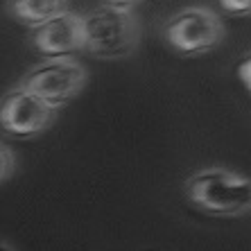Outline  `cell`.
I'll return each instance as SVG.
<instances>
[{"mask_svg":"<svg viewBox=\"0 0 251 251\" xmlns=\"http://www.w3.org/2000/svg\"><path fill=\"white\" fill-rule=\"evenodd\" d=\"M183 193L195 208L213 217H240L251 208L249 176L226 168H204L190 175Z\"/></svg>","mask_w":251,"mask_h":251,"instance_id":"6da1fadb","label":"cell"},{"mask_svg":"<svg viewBox=\"0 0 251 251\" xmlns=\"http://www.w3.org/2000/svg\"><path fill=\"white\" fill-rule=\"evenodd\" d=\"M57 109L27 88L16 86L0 98V129L12 138H36L52 127Z\"/></svg>","mask_w":251,"mask_h":251,"instance_id":"5b68a950","label":"cell"},{"mask_svg":"<svg viewBox=\"0 0 251 251\" xmlns=\"http://www.w3.org/2000/svg\"><path fill=\"white\" fill-rule=\"evenodd\" d=\"M163 39L175 52L197 57L224 41V25L220 16L206 7H186L165 23Z\"/></svg>","mask_w":251,"mask_h":251,"instance_id":"277c9868","label":"cell"},{"mask_svg":"<svg viewBox=\"0 0 251 251\" xmlns=\"http://www.w3.org/2000/svg\"><path fill=\"white\" fill-rule=\"evenodd\" d=\"M0 251H16L9 242H5V240H0Z\"/></svg>","mask_w":251,"mask_h":251,"instance_id":"7c38bea8","label":"cell"},{"mask_svg":"<svg viewBox=\"0 0 251 251\" xmlns=\"http://www.w3.org/2000/svg\"><path fill=\"white\" fill-rule=\"evenodd\" d=\"M84 50L98 59L129 57L140 43V23L131 9L95 7L82 16Z\"/></svg>","mask_w":251,"mask_h":251,"instance_id":"7a4b0ae2","label":"cell"},{"mask_svg":"<svg viewBox=\"0 0 251 251\" xmlns=\"http://www.w3.org/2000/svg\"><path fill=\"white\" fill-rule=\"evenodd\" d=\"M14 170H16V154L7 143H0V186L12 179Z\"/></svg>","mask_w":251,"mask_h":251,"instance_id":"ba28073f","label":"cell"},{"mask_svg":"<svg viewBox=\"0 0 251 251\" xmlns=\"http://www.w3.org/2000/svg\"><path fill=\"white\" fill-rule=\"evenodd\" d=\"M88 82V73L77 59L73 57H52L43 59L41 64H36L32 70L25 73L18 86L27 88L29 93L39 95L43 102L61 109L75 100L84 91Z\"/></svg>","mask_w":251,"mask_h":251,"instance_id":"3957f363","label":"cell"},{"mask_svg":"<svg viewBox=\"0 0 251 251\" xmlns=\"http://www.w3.org/2000/svg\"><path fill=\"white\" fill-rule=\"evenodd\" d=\"M140 0H104V5L118 7V9H134Z\"/></svg>","mask_w":251,"mask_h":251,"instance_id":"30bf717a","label":"cell"},{"mask_svg":"<svg viewBox=\"0 0 251 251\" xmlns=\"http://www.w3.org/2000/svg\"><path fill=\"white\" fill-rule=\"evenodd\" d=\"M220 5L226 14L233 16H247L251 9V0H220Z\"/></svg>","mask_w":251,"mask_h":251,"instance_id":"9c48e42d","label":"cell"},{"mask_svg":"<svg viewBox=\"0 0 251 251\" xmlns=\"http://www.w3.org/2000/svg\"><path fill=\"white\" fill-rule=\"evenodd\" d=\"M29 43L46 59L70 57L77 50H84V27L82 16L73 12H61L46 23L32 27Z\"/></svg>","mask_w":251,"mask_h":251,"instance_id":"8992f818","label":"cell"},{"mask_svg":"<svg viewBox=\"0 0 251 251\" xmlns=\"http://www.w3.org/2000/svg\"><path fill=\"white\" fill-rule=\"evenodd\" d=\"M68 9V0H7V14L18 23L36 27Z\"/></svg>","mask_w":251,"mask_h":251,"instance_id":"52a82bcc","label":"cell"},{"mask_svg":"<svg viewBox=\"0 0 251 251\" xmlns=\"http://www.w3.org/2000/svg\"><path fill=\"white\" fill-rule=\"evenodd\" d=\"M245 77V86L249 88V57L245 59V64H240V79Z\"/></svg>","mask_w":251,"mask_h":251,"instance_id":"8fae6325","label":"cell"}]
</instances>
